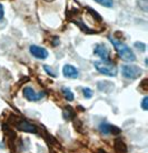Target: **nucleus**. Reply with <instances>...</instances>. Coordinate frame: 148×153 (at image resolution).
I'll use <instances>...</instances> for the list:
<instances>
[{
  "label": "nucleus",
  "mask_w": 148,
  "mask_h": 153,
  "mask_svg": "<svg viewBox=\"0 0 148 153\" xmlns=\"http://www.w3.org/2000/svg\"><path fill=\"white\" fill-rule=\"evenodd\" d=\"M108 39L110 40V42L114 45L115 49L117 51V53L119 54V57L122 58L124 61L127 62H133L136 60V56L133 52V50L130 49L127 45H125L124 42L119 41L117 39L113 38V37H108Z\"/></svg>",
  "instance_id": "obj_1"
},
{
  "label": "nucleus",
  "mask_w": 148,
  "mask_h": 153,
  "mask_svg": "<svg viewBox=\"0 0 148 153\" xmlns=\"http://www.w3.org/2000/svg\"><path fill=\"white\" fill-rule=\"evenodd\" d=\"M9 122L11 123L12 126H15L16 129H18L20 131L28 132V133H37V126L31 124L30 122H28L26 119L12 115L9 119Z\"/></svg>",
  "instance_id": "obj_2"
},
{
  "label": "nucleus",
  "mask_w": 148,
  "mask_h": 153,
  "mask_svg": "<svg viewBox=\"0 0 148 153\" xmlns=\"http://www.w3.org/2000/svg\"><path fill=\"white\" fill-rule=\"evenodd\" d=\"M94 65H95L96 70L98 72L101 73V74H105V76H117V72H118L117 67L114 63H111V62L99 60V61L94 62Z\"/></svg>",
  "instance_id": "obj_3"
},
{
  "label": "nucleus",
  "mask_w": 148,
  "mask_h": 153,
  "mask_svg": "<svg viewBox=\"0 0 148 153\" xmlns=\"http://www.w3.org/2000/svg\"><path fill=\"white\" fill-rule=\"evenodd\" d=\"M122 74L124 78L129 80H136L143 74V70L137 65H122Z\"/></svg>",
  "instance_id": "obj_4"
},
{
  "label": "nucleus",
  "mask_w": 148,
  "mask_h": 153,
  "mask_svg": "<svg viewBox=\"0 0 148 153\" xmlns=\"http://www.w3.org/2000/svg\"><path fill=\"white\" fill-rule=\"evenodd\" d=\"M23 97L26 98L27 100H29V101H39L40 99H42L44 97H45V92H36L34 89L31 88V87H26V88H23Z\"/></svg>",
  "instance_id": "obj_5"
},
{
  "label": "nucleus",
  "mask_w": 148,
  "mask_h": 153,
  "mask_svg": "<svg viewBox=\"0 0 148 153\" xmlns=\"http://www.w3.org/2000/svg\"><path fill=\"white\" fill-rule=\"evenodd\" d=\"M94 53L98 56L103 61H109V50L107 49V47L103 43H98L95 46Z\"/></svg>",
  "instance_id": "obj_6"
},
{
  "label": "nucleus",
  "mask_w": 148,
  "mask_h": 153,
  "mask_svg": "<svg viewBox=\"0 0 148 153\" xmlns=\"http://www.w3.org/2000/svg\"><path fill=\"white\" fill-rule=\"evenodd\" d=\"M30 53L34 56L35 58H37V59H46V58L48 57V51L45 49V48H41V47L39 46H36V45H32L30 46Z\"/></svg>",
  "instance_id": "obj_7"
},
{
  "label": "nucleus",
  "mask_w": 148,
  "mask_h": 153,
  "mask_svg": "<svg viewBox=\"0 0 148 153\" xmlns=\"http://www.w3.org/2000/svg\"><path fill=\"white\" fill-rule=\"evenodd\" d=\"M62 73L66 78H70V79H77L79 76V71L77 68H75L71 65H66L62 68Z\"/></svg>",
  "instance_id": "obj_8"
},
{
  "label": "nucleus",
  "mask_w": 148,
  "mask_h": 153,
  "mask_svg": "<svg viewBox=\"0 0 148 153\" xmlns=\"http://www.w3.org/2000/svg\"><path fill=\"white\" fill-rule=\"evenodd\" d=\"M99 131L101 132L103 134H116V133H119L120 132V130L118 129V128H116V126H110V124H108V123H101L100 126H99Z\"/></svg>",
  "instance_id": "obj_9"
},
{
  "label": "nucleus",
  "mask_w": 148,
  "mask_h": 153,
  "mask_svg": "<svg viewBox=\"0 0 148 153\" xmlns=\"http://www.w3.org/2000/svg\"><path fill=\"white\" fill-rule=\"evenodd\" d=\"M115 150H116L117 153H126L127 146L122 140H116V142H115Z\"/></svg>",
  "instance_id": "obj_10"
},
{
  "label": "nucleus",
  "mask_w": 148,
  "mask_h": 153,
  "mask_svg": "<svg viewBox=\"0 0 148 153\" xmlns=\"http://www.w3.org/2000/svg\"><path fill=\"white\" fill-rule=\"evenodd\" d=\"M62 94H64L65 99L67 101H72L74 100V93L71 92V90L69 88H62Z\"/></svg>",
  "instance_id": "obj_11"
},
{
  "label": "nucleus",
  "mask_w": 148,
  "mask_h": 153,
  "mask_svg": "<svg viewBox=\"0 0 148 153\" xmlns=\"http://www.w3.org/2000/svg\"><path fill=\"white\" fill-rule=\"evenodd\" d=\"M95 1L97 4H101V6L106 8H111L114 6V1L113 0H95Z\"/></svg>",
  "instance_id": "obj_12"
},
{
  "label": "nucleus",
  "mask_w": 148,
  "mask_h": 153,
  "mask_svg": "<svg viewBox=\"0 0 148 153\" xmlns=\"http://www.w3.org/2000/svg\"><path fill=\"white\" fill-rule=\"evenodd\" d=\"M83 92H84V97L86 98V99H90L91 97H92V90L89 88H84L83 89Z\"/></svg>",
  "instance_id": "obj_13"
},
{
  "label": "nucleus",
  "mask_w": 148,
  "mask_h": 153,
  "mask_svg": "<svg viewBox=\"0 0 148 153\" xmlns=\"http://www.w3.org/2000/svg\"><path fill=\"white\" fill-rule=\"evenodd\" d=\"M148 97H145L144 99H143V102H141V108H143V110H145V111H147L148 109Z\"/></svg>",
  "instance_id": "obj_14"
},
{
  "label": "nucleus",
  "mask_w": 148,
  "mask_h": 153,
  "mask_svg": "<svg viewBox=\"0 0 148 153\" xmlns=\"http://www.w3.org/2000/svg\"><path fill=\"white\" fill-rule=\"evenodd\" d=\"M44 69H45L46 72L48 73V74H50L51 76H56V73L53 72V69H50V68L48 67V65H44Z\"/></svg>",
  "instance_id": "obj_15"
},
{
  "label": "nucleus",
  "mask_w": 148,
  "mask_h": 153,
  "mask_svg": "<svg viewBox=\"0 0 148 153\" xmlns=\"http://www.w3.org/2000/svg\"><path fill=\"white\" fill-rule=\"evenodd\" d=\"M135 47H137L138 49H140V51H145V50H146V45H145V43H141V42H136V43H135Z\"/></svg>",
  "instance_id": "obj_16"
},
{
  "label": "nucleus",
  "mask_w": 148,
  "mask_h": 153,
  "mask_svg": "<svg viewBox=\"0 0 148 153\" xmlns=\"http://www.w3.org/2000/svg\"><path fill=\"white\" fill-rule=\"evenodd\" d=\"M4 15H5L4 7H2V4H0V19H2V18H4Z\"/></svg>",
  "instance_id": "obj_17"
}]
</instances>
